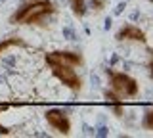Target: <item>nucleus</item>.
<instances>
[{
	"instance_id": "obj_2",
	"label": "nucleus",
	"mask_w": 153,
	"mask_h": 138,
	"mask_svg": "<svg viewBox=\"0 0 153 138\" xmlns=\"http://www.w3.org/2000/svg\"><path fill=\"white\" fill-rule=\"evenodd\" d=\"M105 77H107V88L113 90L119 98L126 100H134L140 96L142 88H140V81L136 77H132L130 73L124 71H117V69H105Z\"/></svg>"
},
{
	"instance_id": "obj_7",
	"label": "nucleus",
	"mask_w": 153,
	"mask_h": 138,
	"mask_svg": "<svg viewBox=\"0 0 153 138\" xmlns=\"http://www.w3.org/2000/svg\"><path fill=\"white\" fill-rule=\"evenodd\" d=\"M103 102H105V106H107L109 109H111V113L115 117H124V111H126V106H124V100L123 98H119L117 94L113 92V90H103Z\"/></svg>"
},
{
	"instance_id": "obj_1",
	"label": "nucleus",
	"mask_w": 153,
	"mask_h": 138,
	"mask_svg": "<svg viewBox=\"0 0 153 138\" xmlns=\"http://www.w3.org/2000/svg\"><path fill=\"white\" fill-rule=\"evenodd\" d=\"M54 16H57V6L52 0H25L19 4L8 17L10 25L19 27H38L46 25Z\"/></svg>"
},
{
	"instance_id": "obj_9",
	"label": "nucleus",
	"mask_w": 153,
	"mask_h": 138,
	"mask_svg": "<svg viewBox=\"0 0 153 138\" xmlns=\"http://www.w3.org/2000/svg\"><path fill=\"white\" fill-rule=\"evenodd\" d=\"M69 6H71V12H73L75 17L82 19L88 12V2L86 0H69Z\"/></svg>"
},
{
	"instance_id": "obj_10",
	"label": "nucleus",
	"mask_w": 153,
	"mask_h": 138,
	"mask_svg": "<svg viewBox=\"0 0 153 138\" xmlns=\"http://www.w3.org/2000/svg\"><path fill=\"white\" fill-rule=\"evenodd\" d=\"M142 128H143V131H151V128H153V107L151 106H147L146 111H143Z\"/></svg>"
},
{
	"instance_id": "obj_8",
	"label": "nucleus",
	"mask_w": 153,
	"mask_h": 138,
	"mask_svg": "<svg viewBox=\"0 0 153 138\" xmlns=\"http://www.w3.org/2000/svg\"><path fill=\"white\" fill-rule=\"evenodd\" d=\"M27 42L25 39H21L19 35H10L6 37V39H2L0 40V58L2 56H6L10 50H16V48H27Z\"/></svg>"
},
{
	"instance_id": "obj_3",
	"label": "nucleus",
	"mask_w": 153,
	"mask_h": 138,
	"mask_svg": "<svg viewBox=\"0 0 153 138\" xmlns=\"http://www.w3.org/2000/svg\"><path fill=\"white\" fill-rule=\"evenodd\" d=\"M50 73L52 77L57 79L61 84L71 90V92L79 94L80 90H82L84 83H82V77L79 75V71H76V67H73V65H63V63H56V65H50Z\"/></svg>"
},
{
	"instance_id": "obj_11",
	"label": "nucleus",
	"mask_w": 153,
	"mask_h": 138,
	"mask_svg": "<svg viewBox=\"0 0 153 138\" xmlns=\"http://www.w3.org/2000/svg\"><path fill=\"white\" fill-rule=\"evenodd\" d=\"M88 2H90V8L94 10V13H102L105 8H107L109 0H88Z\"/></svg>"
},
{
	"instance_id": "obj_4",
	"label": "nucleus",
	"mask_w": 153,
	"mask_h": 138,
	"mask_svg": "<svg viewBox=\"0 0 153 138\" xmlns=\"http://www.w3.org/2000/svg\"><path fill=\"white\" fill-rule=\"evenodd\" d=\"M44 121L59 136H69L73 132V119H71L69 111L61 107H48L44 111Z\"/></svg>"
},
{
	"instance_id": "obj_12",
	"label": "nucleus",
	"mask_w": 153,
	"mask_h": 138,
	"mask_svg": "<svg viewBox=\"0 0 153 138\" xmlns=\"http://www.w3.org/2000/svg\"><path fill=\"white\" fill-rule=\"evenodd\" d=\"M0 134H12V128H8V127H4L2 123H0Z\"/></svg>"
},
{
	"instance_id": "obj_6",
	"label": "nucleus",
	"mask_w": 153,
	"mask_h": 138,
	"mask_svg": "<svg viewBox=\"0 0 153 138\" xmlns=\"http://www.w3.org/2000/svg\"><path fill=\"white\" fill-rule=\"evenodd\" d=\"M115 40L117 42H128V44H142L147 46V33L140 25L134 23H123L115 33Z\"/></svg>"
},
{
	"instance_id": "obj_5",
	"label": "nucleus",
	"mask_w": 153,
	"mask_h": 138,
	"mask_svg": "<svg viewBox=\"0 0 153 138\" xmlns=\"http://www.w3.org/2000/svg\"><path fill=\"white\" fill-rule=\"evenodd\" d=\"M44 63L50 67V65L56 63H63V65H73V67H82L84 65V56L80 52L75 50H50L44 54Z\"/></svg>"
}]
</instances>
